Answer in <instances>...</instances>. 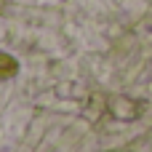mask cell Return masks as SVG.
<instances>
[{"instance_id":"1","label":"cell","mask_w":152,"mask_h":152,"mask_svg":"<svg viewBox=\"0 0 152 152\" xmlns=\"http://www.w3.org/2000/svg\"><path fill=\"white\" fill-rule=\"evenodd\" d=\"M13 72H16V61H13L11 56L0 53V77H8V75H13Z\"/></svg>"}]
</instances>
